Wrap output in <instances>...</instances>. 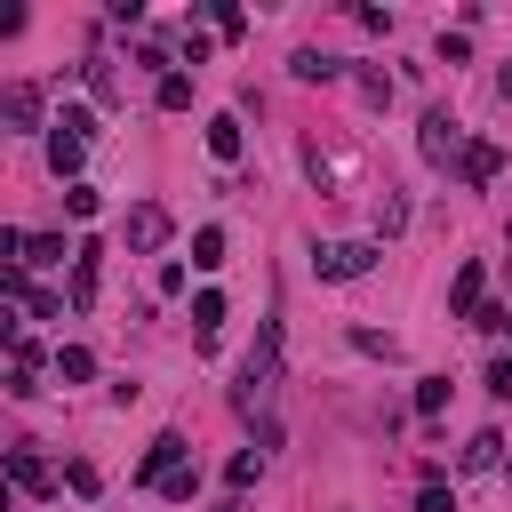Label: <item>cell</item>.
I'll return each mask as SVG.
<instances>
[{"label":"cell","instance_id":"6da1fadb","mask_svg":"<svg viewBox=\"0 0 512 512\" xmlns=\"http://www.w3.org/2000/svg\"><path fill=\"white\" fill-rule=\"evenodd\" d=\"M272 376H280V320H264V328H256V352L240 360V384H232V408H248V416H256V400L272 392Z\"/></svg>","mask_w":512,"mask_h":512},{"label":"cell","instance_id":"7a4b0ae2","mask_svg":"<svg viewBox=\"0 0 512 512\" xmlns=\"http://www.w3.org/2000/svg\"><path fill=\"white\" fill-rule=\"evenodd\" d=\"M88 128H96L88 112H64V120H56V136H48V168H56V176H72V184H80V160H88Z\"/></svg>","mask_w":512,"mask_h":512},{"label":"cell","instance_id":"3957f363","mask_svg":"<svg viewBox=\"0 0 512 512\" xmlns=\"http://www.w3.org/2000/svg\"><path fill=\"white\" fill-rule=\"evenodd\" d=\"M368 264H376L368 240H320V248H312V272H320V280H360Z\"/></svg>","mask_w":512,"mask_h":512},{"label":"cell","instance_id":"277c9868","mask_svg":"<svg viewBox=\"0 0 512 512\" xmlns=\"http://www.w3.org/2000/svg\"><path fill=\"white\" fill-rule=\"evenodd\" d=\"M128 248H144V256L168 248V208H160V200H136V208H128Z\"/></svg>","mask_w":512,"mask_h":512},{"label":"cell","instance_id":"5b68a950","mask_svg":"<svg viewBox=\"0 0 512 512\" xmlns=\"http://www.w3.org/2000/svg\"><path fill=\"white\" fill-rule=\"evenodd\" d=\"M424 160H440V168L464 160V128H456L448 112H424Z\"/></svg>","mask_w":512,"mask_h":512},{"label":"cell","instance_id":"8992f818","mask_svg":"<svg viewBox=\"0 0 512 512\" xmlns=\"http://www.w3.org/2000/svg\"><path fill=\"white\" fill-rule=\"evenodd\" d=\"M0 120H8V128H40V88H32V80L0 88Z\"/></svg>","mask_w":512,"mask_h":512},{"label":"cell","instance_id":"52a82bcc","mask_svg":"<svg viewBox=\"0 0 512 512\" xmlns=\"http://www.w3.org/2000/svg\"><path fill=\"white\" fill-rule=\"evenodd\" d=\"M96 272H104V248H72V304H96Z\"/></svg>","mask_w":512,"mask_h":512},{"label":"cell","instance_id":"ba28073f","mask_svg":"<svg viewBox=\"0 0 512 512\" xmlns=\"http://www.w3.org/2000/svg\"><path fill=\"white\" fill-rule=\"evenodd\" d=\"M480 280H488L480 264H456V288H448V312L456 320H480Z\"/></svg>","mask_w":512,"mask_h":512},{"label":"cell","instance_id":"9c48e42d","mask_svg":"<svg viewBox=\"0 0 512 512\" xmlns=\"http://www.w3.org/2000/svg\"><path fill=\"white\" fill-rule=\"evenodd\" d=\"M176 456H184V440H176V432H160V440L144 448V464H136V480H168V472H184Z\"/></svg>","mask_w":512,"mask_h":512},{"label":"cell","instance_id":"30bf717a","mask_svg":"<svg viewBox=\"0 0 512 512\" xmlns=\"http://www.w3.org/2000/svg\"><path fill=\"white\" fill-rule=\"evenodd\" d=\"M8 472H16V488H24V496H48V464L32 456V440H24V448H8Z\"/></svg>","mask_w":512,"mask_h":512},{"label":"cell","instance_id":"8fae6325","mask_svg":"<svg viewBox=\"0 0 512 512\" xmlns=\"http://www.w3.org/2000/svg\"><path fill=\"white\" fill-rule=\"evenodd\" d=\"M208 152H216V160H240V120H232V112L208 120Z\"/></svg>","mask_w":512,"mask_h":512},{"label":"cell","instance_id":"7c38bea8","mask_svg":"<svg viewBox=\"0 0 512 512\" xmlns=\"http://www.w3.org/2000/svg\"><path fill=\"white\" fill-rule=\"evenodd\" d=\"M496 168H504V152H496V144H464V184H488Z\"/></svg>","mask_w":512,"mask_h":512},{"label":"cell","instance_id":"4fadbf2b","mask_svg":"<svg viewBox=\"0 0 512 512\" xmlns=\"http://www.w3.org/2000/svg\"><path fill=\"white\" fill-rule=\"evenodd\" d=\"M192 328H200V344L224 328V296H216V288H208V296H192Z\"/></svg>","mask_w":512,"mask_h":512},{"label":"cell","instance_id":"5bb4252c","mask_svg":"<svg viewBox=\"0 0 512 512\" xmlns=\"http://www.w3.org/2000/svg\"><path fill=\"white\" fill-rule=\"evenodd\" d=\"M56 376H64V384H88V376H96V352L64 344V352H56Z\"/></svg>","mask_w":512,"mask_h":512},{"label":"cell","instance_id":"9a60e30c","mask_svg":"<svg viewBox=\"0 0 512 512\" xmlns=\"http://www.w3.org/2000/svg\"><path fill=\"white\" fill-rule=\"evenodd\" d=\"M192 264H200V272H216V264H224V232H216V224H208V232H192Z\"/></svg>","mask_w":512,"mask_h":512},{"label":"cell","instance_id":"2e32d148","mask_svg":"<svg viewBox=\"0 0 512 512\" xmlns=\"http://www.w3.org/2000/svg\"><path fill=\"white\" fill-rule=\"evenodd\" d=\"M496 456H504V440H496V432H472V448H464V472H488Z\"/></svg>","mask_w":512,"mask_h":512},{"label":"cell","instance_id":"e0dca14e","mask_svg":"<svg viewBox=\"0 0 512 512\" xmlns=\"http://www.w3.org/2000/svg\"><path fill=\"white\" fill-rule=\"evenodd\" d=\"M192 104V80L184 72H160V112H184Z\"/></svg>","mask_w":512,"mask_h":512},{"label":"cell","instance_id":"ac0fdd59","mask_svg":"<svg viewBox=\"0 0 512 512\" xmlns=\"http://www.w3.org/2000/svg\"><path fill=\"white\" fill-rule=\"evenodd\" d=\"M408 224V200L400 192H376V232H400Z\"/></svg>","mask_w":512,"mask_h":512},{"label":"cell","instance_id":"d6986e66","mask_svg":"<svg viewBox=\"0 0 512 512\" xmlns=\"http://www.w3.org/2000/svg\"><path fill=\"white\" fill-rule=\"evenodd\" d=\"M256 472H264V448H240V456H232V464H224V480H232V488H248V480H256Z\"/></svg>","mask_w":512,"mask_h":512},{"label":"cell","instance_id":"ffe728a7","mask_svg":"<svg viewBox=\"0 0 512 512\" xmlns=\"http://www.w3.org/2000/svg\"><path fill=\"white\" fill-rule=\"evenodd\" d=\"M56 256H64L56 232H32V240H24V264H56Z\"/></svg>","mask_w":512,"mask_h":512},{"label":"cell","instance_id":"44dd1931","mask_svg":"<svg viewBox=\"0 0 512 512\" xmlns=\"http://www.w3.org/2000/svg\"><path fill=\"white\" fill-rule=\"evenodd\" d=\"M416 408L440 416V408H448V376H424V384H416Z\"/></svg>","mask_w":512,"mask_h":512},{"label":"cell","instance_id":"7402d4cb","mask_svg":"<svg viewBox=\"0 0 512 512\" xmlns=\"http://www.w3.org/2000/svg\"><path fill=\"white\" fill-rule=\"evenodd\" d=\"M64 488H72V496H96V488H104V480H96V464H88V456H80V464H64Z\"/></svg>","mask_w":512,"mask_h":512},{"label":"cell","instance_id":"603a6c76","mask_svg":"<svg viewBox=\"0 0 512 512\" xmlns=\"http://www.w3.org/2000/svg\"><path fill=\"white\" fill-rule=\"evenodd\" d=\"M296 80H336V64H328L320 48H304V56H296Z\"/></svg>","mask_w":512,"mask_h":512},{"label":"cell","instance_id":"cb8c5ba5","mask_svg":"<svg viewBox=\"0 0 512 512\" xmlns=\"http://www.w3.org/2000/svg\"><path fill=\"white\" fill-rule=\"evenodd\" d=\"M88 88H96V104H120V80H112V64H88Z\"/></svg>","mask_w":512,"mask_h":512},{"label":"cell","instance_id":"d4e9b609","mask_svg":"<svg viewBox=\"0 0 512 512\" xmlns=\"http://www.w3.org/2000/svg\"><path fill=\"white\" fill-rule=\"evenodd\" d=\"M64 208L72 216H96V184H64Z\"/></svg>","mask_w":512,"mask_h":512},{"label":"cell","instance_id":"484cf974","mask_svg":"<svg viewBox=\"0 0 512 512\" xmlns=\"http://www.w3.org/2000/svg\"><path fill=\"white\" fill-rule=\"evenodd\" d=\"M488 392H496V400H512V360H496V368H488Z\"/></svg>","mask_w":512,"mask_h":512},{"label":"cell","instance_id":"4316f807","mask_svg":"<svg viewBox=\"0 0 512 512\" xmlns=\"http://www.w3.org/2000/svg\"><path fill=\"white\" fill-rule=\"evenodd\" d=\"M416 512H448V488H424V496H416Z\"/></svg>","mask_w":512,"mask_h":512},{"label":"cell","instance_id":"83f0119b","mask_svg":"<svg viewBox=\"0 0 512 512\" xmlns=\"http://www.w3.org/2000/svg\"><path fill=\"white\" fill-rule=\"evenodd\" d=\"M496 88H504V96H512V64H504V72H496Z\"/></svg>","mask_w":512,"mask_h":512},{"label":"cell","instance_id":"f1b7e54d","mask_svg":"<svg viewBox=\"0 0 512 512\" xmlns=\"http://www.w3.org/2000/svg\"><path fill=\"white\" fill-rule=\"evenodd\" d=\"M496 336H512V304H504V328H496Z\"/></svg>","mask_w":512,"mask_h":512},{"label":"cell","instance_id":"f546056e","mask_svg":"<svg viewBox=\"0 0 512 512\" xmlns=\"http://www.w3.org/2000/svg\"><path fill=\"white\" fill-rule=\"evenodd\" d=\"M224 512H248V504H224Z\"/></svg>","mask_w":512,"mask_h":512}]
</instances>
